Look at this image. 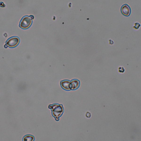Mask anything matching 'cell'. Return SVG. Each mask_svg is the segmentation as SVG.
<instances>
[{
  "label": "cell",
  "mask_w": 141,
  "mask_h": 141,
  "mask_svg": "<svg viewBox=\"0 0 141 141\" xmlns=\"http://www.w3.org/2000/svg\"><path fill=\"white\" fill-rule=\"evenodd\" d=\"M48 108L51 109L52 115L56 121H59V118L62 116L64 112V109L62 105L55 103L49 105Z\"/></svg>",
  "instance_id": "obj_1"
},
{
  "label": "cell",
  "mask_w": 141,
  "mask_h": 141,
  "mask_svg": "<svg viewBox=\"0 0 141 141\" xmlns=\"http://www.w3.org/2000/svg\"><path fill=\"white\" fill-rule=\"evenodd\" d=\"M32 18L28 16H25L23 17L20 20L19 24V26L23 29H26L29 28L32 23Z\"/></svg>",
  "instance_id": "obj_2"
},
{
  "label": "cell",
  "mask_w": 141,
  "mask_h": 141,
  "mask_svg": "<svg viewBox=\"0 0 141 141\" xmlns=\"http://www.w3.org/2000/svg\"><path fill=\"white\" fill-rule=\"evenodd\" d=\"M19 38L17 36H14L9 38L6 42V44L10 48H12L16 46L19 43Z\"/></svg>",
  "instance_id": "obj_3"
},
{
  "label": "cell",
  "mask_w": 141,
  "mask_h": 141,
  "mask_svg": "<svg viewBox=\"0 0 141 141\" xmlns=\"http://www.w3.org/2000/svg\"><path fill=\"white\" fill-rule=\"evenodd\" d=\"M121 11L123 15L126 16H129L131 14V9L130 6L128 4H125L121 6Z\"/></svg>",
  "instance_id": "obj_4"
},
{
  "label": "cell",
  "mask_w": 141,
  "mask_h": 141,
  "mask_svg": "<svg viewBox=\"0 0 141 141\" xmlns=\"http://www.w3.org/2000/svg\"><path fill=\"white\" fill-rule=\"evenodd\" d=\"M60 85L62 88L67 90H71V81L68 80H64L60 82Z\"/></svg>",
  "instance_id": "obj_5"
},
{
  "label": "cell",
  "mask_w": 141,
  "mask_h": 141,
  "mask_svg": "<svg viewBox=\"0 0 141 141\" xmlns=\"http://www.w3.org/2000/svg\"><path fill=\"white\" fill-rule=\"evenodd\" d=\"M71 90H76L80 87V81L77 79H73L71 81Z\"/></svg>",
  "instance_id": "obj_6"
},
{
  "label": "cell",
  "mask_w": 141,
  "mask_h": 141,
  "mask_svg": "<svg viewBox=\"0 0 141 141\" xmlns=\"http://www.w3.org/2000/svg\"><path fill=\"white\" fill-rule=\"evenodd\" d=\"M34 137L32 136L27 135L24 137L23 140L24 141H32L34 140Z\"/></svg>",
  "instance_id": "obj_7"
},
{
  "label": "cell",
  "mask_w": 141,
  "mask_h": 141,
  "mask_svg": "<svg viewBox=\"0 0 141 141\" xmlns=\"http://www.w3.org/2000/svg\"><path fill=\"white\" fill-rule=\"evenodd\" d=\"M125 69L124 67L120 66L118 67L117 68L118 72L120 74H123L125 72Z\"/></svg>",
  "instance_id": "obj_8"
},
{
  "label": "cell",
  "mask_w": 141,
  "mask_h": 141,
  "mask_svg": "<svg viewBox=\"0 0 141 141\" xmlns=\"http://www.w3.org/2000/svg\"><path fill=\"white\" fill-rule=\"evenodd\" d=\"M140 26V24L139 23L137 22L135 23L133 27L136 29H137L139 28Z\"/></svg>",
  "instance_id": "obj_9"
},
{
  "label": "cell",
  "mask_w": 141,
  "mask_h": 141,
  "mask_svg": "<svg viewBox=\"0 0 141 141\" xmlns=\"http://www.w3.org/2000/svg\"><path fill=\"white\" fill-rule=\"evenodd\" d=\"M86 116L87 117H91L90 113L89 112H87L86 113Z\"/></svg>",
  "instance_id": "obj_10"
},
{
  "label": "cell",
  "mask_w": 141,
  "mask_h": 141,
  "mask_svg": "<svg viewBox=\"0 0 141 141\" xmlns=\"http://www.w3.org/2000/svg\"><path fill=\"white\" fill-rule=\"evenodd\" d=\"M109 42H111L110 43V44H112L113 43L112 42H113V41H112V40H109Z\"/></svg>",
  "instance_id": "obj_11"
}]
</instances>
